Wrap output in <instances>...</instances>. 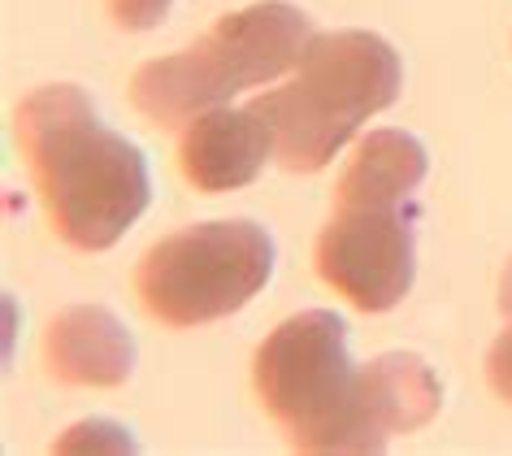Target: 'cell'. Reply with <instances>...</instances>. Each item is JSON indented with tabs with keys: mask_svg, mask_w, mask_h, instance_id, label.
<instances>
[{
	"mask_svg": "<svg viewBox=\"0 0 512 456\" xmlns=\"http://www.w3.org/2000/svg\"><path fill=\"white\" fill-rule=\"evenodd\" d=\"M274 274V239L248 218L200 222L165 235L135 270L139 304L170 331L239 313Z\"/></svg>",
	"mask_w": 512,
	"mask_h": 456,
	"instance_id": "obj_4",
	"label": "cell"
},
{
	"mask_svg": "<svg viewBox=\"0 0 512 456\" xmlns=\"http://www.w3.org/2000/svg\"><path fill=\"white\" fill-rule=\"evenodd\" d=\"M14 122L53 235L79 252L118 244L152 200L144 152L109 131L74 83L31 92Z\"/></svg>",
	"mask_w": 512,
	"mask_h": 456,
	"instance_id": "obj_1",
	"label": "cell"
},
{
	"mask_svg": "<svg viewBox=\"0 0 512 456\" xmlns=\"http://www.w3.org/2000/svg\"><path fill=\"white\" fill-rule=\"evenodd\" d=\"M400 53L374 31L313 35L300 66L283 87L252 96V105L274 126V161L291 174H313L335 161V152L374 113L400 100Z\"/></svg>",
	"mask_w": 512,
	"mask_h": 456,
	"instance_id": "obj_2",
	"label": "cell"
},
{
	"mask_svg": "<svg viewBox=\"0 0 512 456\" xmlns=\"http://www.w3.org/2000/svg\"><path fill=\"white\" fill-rule=\"evenodd\" d=\"M499 313L512 322V261L504 265V274H499Z\"/></svg>",
	"mask_w": 512,
	"mask_h": 456,
	"instance_id": "obj_13",
	"label": "cell"
},
{
	"mask_svg": "<svg viewBox=\"0 0 512 456\" xmlns=\"http://www.w3.org/2000/svg\"><path fill=\"white\" fill-rule=\"evenodd\" d=\"M426 148L404 131H369L335 183V209L408 205L426 179Z\"/></svg>",
	"mask_w": 512,
	"mask_h": 456,
	"instance_id": "obj_10",
	"label": "cell"
},
{
	"mask_svg": "<svg viewBox=\"0 0 512 456\" xmlns=\"http://www.w3.org/2000/svg\"><path fill=\"white\" fill-rule=\"evenodd\" d=\"M486 383H491V391L499 400L512 404V322L491 344V352H486Z\"/></svg>",
	"mask_w": 512,
	"mask_h": 456,
	"instance_id": "obj_12",
	"label": "cell"
},
{
	"mask_svg": "<svg viewBox=\"0 0 512 456\" xmlns=\"http://www.w3.org/2000/svg\"><path fill=\"white\" fill-rule=\"evenodd\" d=\"M356 383V365L348 357V331L335 313L309 309L287 318L256 348L252 387L265 413L291 435L317 426L335 413Z\"/></svg>",
	"mask_w": 512,
	"mask_h": 456,
	"instance_id": "obj_5",
	"label": "cell"
},
{
	"mask_svg": "<svg viewBox=\"0 0 512 456\" xmlns=\"http://www.w3.org/2000/svg\"><path fill=\"white\" fill-rule=\"evenodd\" d=\"M274 161V126L252 105H217L191 118L178 135V170L204 196L239 192Z\"/></svg>",
	"mask_w": 512,
	"mask_h": 456,
	"instance_id": "obj_8",
	"label": "cell"
},
{
	"mask_svg": "<svg viewBox=\"0 0 512 456\" xmlns=\"http://www.w3.org/2000/svg\"><path fill=\"white\" fill-rule=\"evenodd\" d=\"M44 365L61 387H122L135 370V344L109 309L74 304L48 322Z\"/></svg>",
	"mask_w": 512,
	"mask_h": 456,
	"instance_id": "obj_9",
	"label": "cell"
},
{
	"mask_svg": "<svg viewBox=\"0 0 512 456\" xmlns=\"http://www.w3.org/2000/svg\"><path fill=\"white\" fill-rule=\"evenodd\" d=\"M313 35L317 31L304 9L287 0H261L226 14L183 53L144 61L131 79V105L152 126L174 131L217 105H230L239 92L270 87L291 74Z\"/></svg>",
	"mask_w": 512,
	"mask_h": 456,
	"instance_id": "obj_3",
	"label": "cell"
},
{
	"mask_svg": "<svg viewBox=\"0 0 512 456\" xmlns=\"http://www.w3.org/2000/svg\"><path fill=\"white\" fill-rule=\"evenodd\" d=\"M170 5L174 0H109V18L122 31H152V27H161Z\"/></svg>",
	"mask_w": 512,
	"mask_h": 456,
	"instance_id": "obj_11",
	"label": "cell"
},
{
	"mask_svg": "<svg viewBox=\"0 0 512 456\" xmlns=\"http://www.w3.org/2000/svg\"><path fill=\"white\" fill-rule=\"evenodd\" d=\"M443 387L413 352H387L356 370L348 400L317 426L291 435V448L309 456H365L382 452L395 435H413L439 413Z\"/></svg>",
	"mask_w": 512,
	"mask_h": 456,
	"instance_id": "obj_6",
	"label": "cell"
},
{
	"mask_svg": "<svg viewBox=\"0 0 512 456\" xmlns=\"http://www.w3.org/2000/svg\"><path fill=\"white\" fill-rule=\"evenodd\" d=\"M413 222V205L335 209L313 248V265L322 283L335 287L361 313L395 309L413 291L417 274Z\"/></svg>",
	"mask_w": 512,
	"mask_h": 456,
	"instance_id": "obj_7",
	"label": "cell"
}]
</instances>
